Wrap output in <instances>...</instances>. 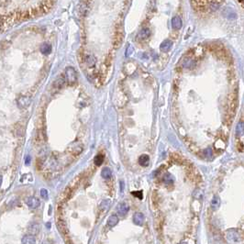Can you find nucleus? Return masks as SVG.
I'll use <instances>...</instances> for the list:
<instances>
[{
    "mask_svg": "<svg viewBox=\"0 0 244 244\" xmlns=\"http://www.w3.org/2000/svg\"><path fill=\"white\" fill-rule=\"evenodd\" d=\"M22 244H35L36 239L32 235H25L21 239Z\"/></svg>",
    "mask_w": 244,
    "mask_h": 244,
    "instance_id": "11",
    "label": "nucleus"
},
{
    "mask_svg": "<svg viewBox=\"0 0 244 244\" xmlns=\"http://www.w3.org/2000/svg\"><path fill=\"white\" fill-rule=\"evenodd\" d=\"M144 215L140 213V212H137L134 214L133 216V222H134V224L138 225V226H141L142 224L144 223Z\"/></svg>",
    "mask_w": 244,
    "mask_h": 244,
    "instance_id": "5",
    "label": "nucleus"
},
{
    "mask_svg": "<svg viewBox=\"0 0 244 244\" xmlns=\"http://www.w3.org/2000/svg\"><path fill=\"white\" fill-rule=\"evenodd\" d=\"M40 196H42V197H43L44 199H48V191L45 188L40 189Z\"/></svg>",
    "mask_w": 244,
    "mask_h": 244,
    "instance_id": "20",
    "label": "nucleus"
},
{
    "mask_svg": "<svg viewBox=\"0 0 244 244\" xmlns=\"http://www.w3.org/2000/svg\"><path fill=\"white\" fill-rule=\"evenodd\" d=\"M27 205H28V207H29L30 208L34 209V208H37L39 207L40 202H39V200L37 197H35V196H30V197H29V198L27 199Z\"/></svg>",
    "mask_w": 244,
    "mask_h": 244,
    "instance_id": "3",
    "label": "nucleus"
},
{
    "mask_svg": "<svg viewBox=\"0 0 244 244\" xmlns=\"http://www.w3.org/2000/svg\"><path fill=\"white\" fill-rule=\"evenodd\" d=\"M180 244H187V243H186V242H181Z\"/></svg>",
    "mask_w": 244,
    "mask_h": 244,
    "instance_id": "26",
    "label": "nucleus"
},
{
    "mask_svg": "<svg viewBox=\"0 0 244 244\" xmlns=\"http://www.w3.org/2000/svg\"><path fill=\"white\" fill-rule=\"evenodd\" d=\"M172 27L174 30H179L182 28V19L180 18V17L175 16L172 18Z\"/></svg>",
    "mask_w": 244,
    "mask_h": 244,
    "instance_id": "9",
    "label": "nucleus"
},
{
    "mask_svg": "<svg viewBox=\"0 0 244 244\" xmlns=\"http://www.w3.org/2000/svg\"><path fill=\"white\" fill-rule=\"evenodd\" d=\"M117 212H118L119 215L124 216V215H126L129 212L130 207H129V205L127 204V203L122 202V203H119V204H118V206L117 208Z\"/></svg>",
    "mask_w": 244,
    "mask_h": 244,
    "instance_id": "4",
    "label": "nucleus"
},
{
    "mask_svg": "<svg viewBox=\"0 0 244 244\" xmlns=\"http://www.w3.org/2000/svg\"><path fill=\"white\" fill-rule=\"evenodd\" d=\"M103 161H104V156H103L102 154H99V155L95 156V160H94L95 164L97 165V166H99V165L102 164H103Z\"/></svg>",
    "mask_w": 244,
    "mask_h": 244,
    "instance_id": "19",
    "label": "nucleus"
},
{
    "mask_svg": "<svg viewBox=\"0 0 244 244\" xmlns=\"http://www.w3.org/2000/svg\"><path fill=\"white\" fill-rule=\"evenodd\" d=\"M236 133L238 136H241L244 132V122L240 121L239 122V124L237 125V128H236Z\"/></svg>",
    "mask_w": 244,
    "mask_h": 244,
    "instance_id": "18",
    "label": "nucleus"
},
{
    "mask_svg": "<svg viewBox=\"0 0 244 244\" xmlns=\"http://www.w3.org/2000/svg\"><path fill=\"white\" fill-rule=\"evenodd\" d=\"M162 181H164V184L166 185H173L174 182V178L172 174H166L164 175V178H162Z\"/></svg>",
    "mask_w": 244,
    "mask_h": 244,
    "instance_id": "15",
    "label": "nucleus"
},
{
    "mask_svg": "<svg viewBox=\"0 0 244 244\" xmlns=\"http://www.w3.org/2000/svg\"><path fill=\"white\" fill-rule=\"evenodd\" d=\"M149 162H150V158L148 155L146 154H143V155H141L139 158V165L141 166H143V167H146L149 165Z\"/></svg>",
    "mask_w": 244,
    "mask_h": 244,
    "instance_id": "12",
    "label": "nucleus"
},
{
    "mask_svg": "<svg viewBox=\"0 0 244 244\" xmlns=\"http://www.w3.org/2000/svg\"><path fill=\"white\" fill-rule=\"evenodd\" d=\"M30 104V98L27 96H22L17 100V105L20 108H26Z\"/></svg>",
    "mask_w": 244,
    "mask_h": 244,
    "instance_id": "6",
    "label": "nucleus"
},
{
    "mask_svg": "<svg viewBox=\"0 0 244 244\" xmlns=\"http://www.w3.org/2000/svg\"><path fill=\"white\" fill-rule=\"evenodd\" d=\"M57 227H58L59 230L62 232L63 234H64V235L67 234L68 229H67V226H66L65 222L64 220H61V219L57 220Z\"/></svg>",
    "mask_w": 244,
    "mask_h": 244,
    "instance_id": "10",
    "label": "nucleus"
},
{
    "mask_svg": "<svg viewBox=\"0 0 244 244\" xmlns=\"http://www.w3.org/2000/svg\"><path fill=\"white\" fill-rule=\"evenodd\" d=\"M132 195L135 196H137V197L139 198V199L142 198V192H141V191H139V192H133Z\"/></svg>",
    "mask_w": 244,
    "mask_h": 244,
    "instance_id": "23",
    "label": "nucleus"
},
{
    "mask_svg": "<svg viewBox=\"0 0 244 244\" xmlns=\"http://www.w3.org/2000/svg\"><path fill=\"white\" fill-rule=\"evenodd\" d=\"M132 52H133L132 47L131 46H129L128 49H127V52H126V57H129L130 55V53H132Z\"/></svg>",
    "mask_w": 244,
    "mask_h": 244,
    "instance_id": "22",
    "label": "nucleus"
},
{
    "mask_svg": "<svg viewBox=\"0 0 244 244\" xmlns=\"http://www.w3.org/2000/svg\"><path fill=\"white\" fill-rule=\"evenodd\" d=\"M40 52H42L45 55L50 54L51 52H52V46H51V44L50 43H47V42L42 44V45H40Z\"/></svg>",
    "mask_w": 244,
    "mask_h": 244,
    "instance_id": "14",
    "label": "nucleus"
},
{
    "mask_svg": "<svg viewBox=\"0 0 244 244\" xmlns=\"http://www.w3.org/2000/svg\"><path fill=\"white\" fill-rule=\"evenodd\" d=\"M101 175H102V177H103L104 179H108V178L111 177L112 172H111V170H110L109 168L106 167V168H104V169L102 170V172H101Z\"/></svg>",
    "mask_w": 244,
    "mask_h": 244,
    "instance_id": "17",
    "label": "nucleus"
},
{
    "mask_svg": "<svg viewBox=\"0 0 244 244\" xmlns=\"http://www.w3.org/2000/svg\"><path fill=\"white\" fill-rule=\"evenodd\" d=\"M65 79H66V81H67V82H68L70 85H73V84L75 82L76 79H77V77H76L75 70H74V68L69 67V68L66 69V72H65Z\"/></svg>",
    "mask_w": 244,
    "mask_h": 244,
    "instance_id": "2",
    "label": "nucleus"
},
{
    "mask_svg": "<svg viewBox=\"0 0 244 244\" xmlns=\"http://www.w3.org/2000/svg\"><path fill=\"white\" fill-rule=\"evenodd\" d=\"M30 164V157L28 156L27 159H26V165H28V164Z\"/></svg>",
    "mask_w": 244,
    "mask_h": 244,
    "instance_id": "25",
    "label": "nucleus"
},
{
    "mask_svg": "<svg viewBox=\"0 0 244 244\" xmlns=\"http://www.w3.org/2000/svg\"><path fill=\"white\" fill-rule=\"evenodd\" d=\"M86 63L89 64V66H93L95 63V58L90 57V58H88V61H86Z\"/></svg>",
    "mask_w": 244,
    "mask_h": 244,
    "instance_id": "21",
    "label": "nucleus"
},
{
    "mask_svg": "<svg viewBox=\"0 0 244 244\" xmlns=\"http://www.w3.org/2000/svg\"><path fill=\"white\" fill-rule=\"evenodd\" d=\"M226 238H227V240L230 242H238L239 240V234L238 230L231 229V230H227Z\"/></svg>",
    "mask_w": 244,
    "mask_h": 244,
    "instance_id": "1",
    "label": "nucleus"
},
{
    "mask_svg": "<svg viewBox=\"0 0 244 244\" xmlns=\"http://www.w3.org/2000/svg\"><path fill=\"white\" fill-rule=\"evenodd\" d=\"M150 35H151V30L148 28H143L139 31L138 39L140 40H143V39H146Z\"/></svg>",
    "mask_w": 244,
    "mask_h": 244,
    "instance_id": "8",
    "label": "nucleus"
},
{
    "mask_svg": "<svg viewBox=\"0 0 244 244\" xmlns=\"http://www.w3.org/2000/svg\"><path fill=\"white\" fill-rule=\"evenodd\" d=\"M118 221H119L118 217L116 215H112L108 219V226L110 227V228H113V227H115L117 224Z\"/></svg>",
    "mask_w": 244,
    "mask_h": 244,
    "instance_id": "13",
    "label": "nucleus"
},
{
    "mask_svg": "<svg viewBox=\"0 0 244 244\" xmlns=\"http://www.w3.org/2000/svg\"><path fill=\"white\" fill-rule=\"evenodd\" d=\"M219 206H220V199H219V197L214 196L213 199L211 200V208L213 210H216V209H217L219 208Z\"/></svg>",
    "mask_w": 244,
    "mask_h": 244,
    "instance_id": "16",
    "label": "nucleus"
},
{
    "mask_svg": "<svg viewBox=\"0 0 244 244\" xmlns=\"http://www.w3.org/2000/svg\"><path fill=\"white\" fill-rule=\"evenodd\" d=\"M124 187H125V185H124V183L123 182H120V190H121V192L124 190Z\"/></svg>",
    "mask_w": 244,
    "mask_h": 244,
    "instance_id": "24",
    "label": "nucleus"
},
{
    "mask_svg": "<svg viewBox=\"0 0 244 244\" xmlns=\"http://www.w3.org/2000/svg\"><path fill=\"white\" fill-rule=\"evenodd\" d=\"M172 47H173V42H172V40H170V39H165V40H164V42H162L161 43V45H160L161 51L164 52L170 51V50L172 49Z\"/></svg>",
    "mask_w": 244,
    "mask_h": 244,
    "instance_id": "7",
    "label": "nucleus"
}]
</instances>
